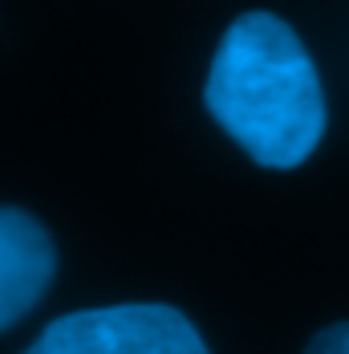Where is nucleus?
Wrapping results in <instances>:
<instances>
[{
  "mask_svg": "<svg viewBox=\"0 0 349 354\" xmlns=\"http://www.w3.org/2000/svg\"><path fill=\"white\" fill-rule=\"evenodd\" d=\"M57 273V248L25 208H0V330L21 322Z\"/></svg>",
  "mask_w": 349,
  "mask_h": 354,
  "instance_id": "nucleus-3",
  "label": "nucleus"
},
{
  "mask_svg": "<svg viewBox=\"0 0 349 354\" xmlns=\"http://www.w3.org/2000/svg\"><path fill=\"white\" fill-rule=\"evenodd\" d=\"M203 98L211 118L260 167H301L325 135V94L313 57L272 12L232 21L215 49Z\"/></svg>",
  "mask_w": 349,
  "mask_h": 354,
  "instance_id": "nucleus-1",
  "label": "nucleus"
},
{
  "mask_svg": "<svg viewBox=\"0 0 349 354\" xmlns=\"http://www.w3.org/2000/svg\"><path fill=\"white\" fill-rule=\"evenodd\" d=\"M305 354H349V322H333L309 342Z\"/></svg>",
  "mask_w": 349,
  "mask_h": 354,
  "instance_id": "nucleus-4",
  "label": "nucleus"
},
{
  "mask_svg": "<svg viewBox=\"0 0 349 354\" xmlns=\"http://www.w3.org/2000/svg\"><path fill=\"white\" fill-rule=\"evenodd\" d=\"M25 354H211L174 306H106L49 322Z\"/></svg>",
  "mask_w": 349,
  "mask_h": 354,
  "instance_id": "nucleus-2",
  "label": "nucleus"
}]
</instances>
